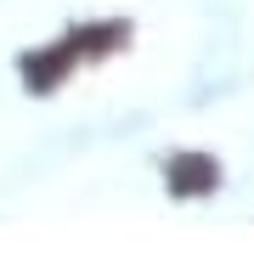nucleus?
Masks as SVG:
<instances>
[{"instance_id":"nucleus-1","label":"nucleus","mask_w":254,"mask_h":254,"mask_svg":"<svg viewBox=\"0 0 254 254\" xmlns=\"http://www.w3.org/2000/svg\"><path fill=\"white\" fill-rule=\"evenodd\" d=\"M164 181H170L175 198H209V192L220 187V164L209 153H175L170 170H164Z\"/></svg>"}]
</instances>
